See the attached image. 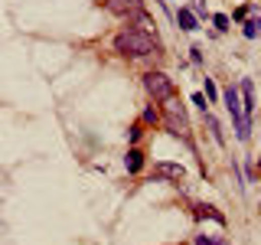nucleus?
I'll list each match as a JSON object with an SVG mask.
<instances>
[{
  "instance_id": "nucleus-3",
  "label": "nucleus",
  "mask_w": 261,
  "mask_h": 245,
  "mask_svg": "<svg viewBox=\"0 0 261 245\" xmlns=\"http://www.w3.org/2000/svg\"><path fill=\"white\" fill-rule=\"evenodd\" d=\"M167 105V118H163V128L170 131L173 137H183V141H189V121H186V115H183V108L170 98V102H163Z\"/></svg>"
},
{
  "instance_id": "nucleus-4",
  "label": "nucleus",
  "mask_w": 261,
  "mask_h": 245,
  "mask_svg": "<svg viewBox=\"0 0 261 245\" xmlns=\"http://www.w3.org/2000/svg\"><path fill=\"white\" fill-rule=\"evenodd\" d=\"M176 23H180V30L196 33V30H199V17H196V10H193V7H180V10H176Z\"/></svg>"
},
{
  "instance_id": "nucleus-9",
  "label": "nucleus",
  "mask_w": 261,
  "mask_h": 245,
  "mask_svg": "<svg viewBox=\"0 0 261 245\" xmlns=\"http://www.w3.org/2000/svg\"><path fill=\"white\" fill-rule=\"evenodd\" d=\"M196 216H199V219H203V216H209V219H216L219 226H225V216L216 213V206H196Z\"/></svg>"
},
{
  "instance_id": "nucleus-22",
  "label": "nucleus",
  "mask_w": 261,
  "mask_h": 245,
  "mask_svg": "<svg viewBox=\"0 0 261 245\" xmlns=\"http://www.w3.org/2000/svg\"><path fill=\"white\" fill-rule=\"evenodd\" d=\"M258 167H261V160H258Z\"/></svg>"
},
{
  "instance_id": "nucleus-17",
  "label": "nucleus",
  "mask_w": 261,
  "mask_h": 245,
  "mask_svg": "<svg viewBox=\"0 0 261 245\" xmlns=\"http://www.w3.org/2000/svg\"><path fill=\"white\" fill-rule=\"evenodd\" d=\"M193 10H196V17H206V20H209V10L203 7V0H193Z\"/></svg>"
},
{
  "instance_id": "nucleus-2",
  "label": "nucleus",
  "mask_w": 261,
  "mask_h": 245,
  "mask_svg": "<svg viewBox=\"0 0 261 245\" xmlns=\"http://www.w3.org/2000/svg\"><path fill=\"white\" fill-rule=\"evenodd\" d=\"M144 88L150 92L154 102H170V98L176 95V85H173V79H170L167 72H147L144 75Z\"/></svg>"
},
{
  "instance_id": "nucleus-20",
  "label": "nucleus",
  "mask_w": 261,
  "mask_h": 245,
  "mask_svg": "<svg viewBox=\"0 0 261 245\" xmlns=\"http://www.w3.org/2000/svg\"><path fill=\"white\" fill-rule=\"evenodd\" d=\"M248 13H251V4H245V7H238V10H235V20H245V17H248Z\"/></svg>"
},
{
  "instance_id": "nucleus-5",
  "label": "nucleus",
  "mask_w": 261,
  "mask_h": 245,
  "mask_svg": "<svg viewBox=\"0 0 261 245\" xmlns=\"http://www.w3.org/2000/svg\"><path fill=\"white\" fill-rule=\"evenodd\" d=\"M154 173L163 180H173V183H180L183 177H186V170H183L180 164H154Z\"/></svg>"
},
{
  "instance_id": "nucleus-13",
  "label": "nucleus",
  "mask_w": 261,
  "mask_h": 245,
  "mask_svg": "<svg viewBox=\"0 0 261 245\" xmlns=\"http://www.w3.org/2000/svg\"><path fill=\"white\" fill-rule=\"evenodd\" d=\"M212 23H216V30H219V33L229 30V17H225V13H212Z\"/></svg>"
},
{
  "instance_id": "nucleus-8",
  "label": "nucleus",
  "mask_w": 261,
  "mask_h": 245,
  "mask_svg": "<svg viewBox=\"0 0 261 245\" xmlns=\"http://www.w3.org/2000/svg\"><path fill=\"white\" fill-rule=\"evenodd\" d=\"M108 7L118 13H134V10H141V0H108Z\"/></svg>"
},
{
  "instance_id": "nucleus-15",
  "label": "nucleus",
  "mask_w": 261,
  "mask_h": 245,
  "mask_svg": "<svg viewBox=\"0 0 261 245\" xmlns=\"http://www.w3.org/2000/svg\"><path fill=\"white\" fill-rule=\"evenodd\" d=\"M141 134H144V128H141V124H134V128L127 131V141H130V144H137V141H141Z\"/></svg>"
},
{
  "instance_id": "nucleus-10",
  "label": "nucleus",
  "mask_w": 261,
  "mask_h": 245,
  "mask_svg": "<svg viewBox=\"0 0 261 245\" xmlns=\"http://www.w3.org/2000/svg\"><path fill=\"white\" fill-rule=\"evenodd\" d=\"M206 124H209V131H212V137H216V144H222L225 137H222V128H219V121L212 115H206Z\"/></svg>"
},
{
  "instance_id": "nucleus-11",
  "label": "nucleus",
  "mask_w": 261,
  "mask_h": 245,
  "mask_svg": "<svg viewBox=\"0 0 261 245\" xmlns=\"http://www.w3.org/2000/svg\"><path fill=\"white\" fill-rule=\"evenodd\" d=\"M163 118H160V111L154 108V105H150V108H144V124H160Z\"/></svg>"
},
{
  "instance_id": "nucleus-21",
  "label": "nucleus",
  "mask_w": 261,
  "mask_h": 245,
  "mask_svg": "<svg viewBox=\"0 0 261 245\" xmlns=\"http://www.w3.org/2000/svg\"><path fill=\"white\" fill-rule=\"evenodd\" d=\"M258 33H261V17H258Z\"/></svg>"
},
{
  "instance_id": "nucleus-7",
  "label": "nucleus",
  "mask_w": 261,
  "mask_h": 245,
  "mask_svg": "<svg viewBox=\"0 0 261 245\" xmlns=\"http://www.w3.org/2000/svg\"><path fill=\"white\" fill-rule=\"evenodd\" d=\"M124 167H127V173H141V167H144V154L137 151V147H130V151H127Z\"/></svg>"
},
{
  "instance_id": "nucleus-18",
  "label": "nucleus",
  "mask_w": 261,
  "mask_h": 245,
  "mask_svg": "<svg viewBox=\"0 0 261 245\" xmlns=\"http://www.w3.org/2000/svg\"><path fill=\"white\" fill-rule=\"evenodd\" d=\"M189 59H193L196 66H203V49H199V46H193V49H189Z\"/></svg>"
},
{
  "instance_id": "nucleus-19",
  "label": "nucleus",
  "mask_w": 261,
  "mask_h": 245,
  "mask_svg": "<svg viewBox=\"0 0 261 245\" xmlns=\"http://www.w3.org/2000/svg\"><path fill=\"white\" fill-rule=\"evenodd\" d=\"M196 245H222V239H206V235H196Z\"/></svg>"
},
{
  "instance_id": "nucleus-16",
  "label": "nucleus",
  "mask_w": 261,
  "mask_h": 245,
  "mask_svg": "<svg viewBox=\"0 0 261 245\" xmlns=\"http://www.w3.org/2000/svg\"><path fill=\"white\" fill-rule=\"evenodd\" d=\"M206 95H209V102H216V98H219V88H216V82H212V79H206Z\"/></svg>"
},
{
  "instance_id": "nucleus-12",
  "label": "nucleus",
  "mask_w": 261,
  "mask_h": 245,
  "mask_svg": "<svg viewBox=\"0 0 261 245\" xmlns=\"http://www.w3.org/2000/svg\"><path fill=\"white\" fill-rule=\"evenodd\" d=\"M242 33H245V39H255V36H258V20H245V23H242Z\"/></svg>"
},
{
  "instance_id": "nucleus-6",
  "label": "nucleus",
  "mask_w": 261,
  "mask_h": 245,
  "mask_svg": "<svg viewBox=\"0 0 261 245\" xmlns=\"http://www.w3.org/2000/svg\"><path fill=\"white\" fill-rule=\"evenodd\" d=\"M242 105H245V118L251 121V115H255L258 105H255V88H251V82H248V79L242 82Z\"/></svg>"
},
{
  "instance_id": "nucleus-14",
  "label": "nucleus",
  "mask_w": 261,
  "mask_h": 245,
  "mask_svg": "<svg viewBox=\"0 0 261 245\" xmlns=\"http://www.w3.org/2000/svg\"><path fill=\"white\" fill-rule=\"evenodd\" d=\"M193 105H196V108H209V95H203V92H193Z\"/></svg>"
},
{
  "instance_id": "nucleus-1",
  "label": "nucleus",
  "mask_w": 261,
  "mask_h": 245,
  "mask_svg": "<svg viewBox=\"0 0 261 245\" xmlns=\"http://www.w3.org/2000/svg\"><path fill=\"white\" fill-rule=\"evenodd\" d=\"M114 53L130 56V59H144V56L157 53V36L137 30V26H127V30H121L114 36Z\"/></svg>"
}]
</instances>
